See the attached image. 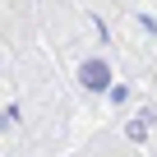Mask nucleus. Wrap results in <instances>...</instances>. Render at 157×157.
Returning <instances> with one entry per match:
<instances>
[]
</instances>
